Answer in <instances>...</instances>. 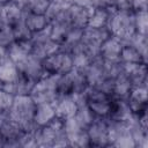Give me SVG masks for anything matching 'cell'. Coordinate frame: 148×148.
Segmentation results:
<instances>
[{"label": "cell", "instance_id": "f546056e", "mask_svg": "<svg viewBox=\"0 0 148 148\" xmlns=\"http://www.w3.org/2000/svg\"><path fill=\"white\" fill-rule=\"evenodd\" d=\"M51 0H28L25 8L35 14H45Z\"/></svg>", "mask_w": 148, "mask_h": 148}, {"label": "cell", "instance_id": "74e56055", "mask_svg": "<svg viewBox=\"0 0 148 148\" xmlns=\"http://www.w3.org/2000/svg\"><path fill=\"white\" fill-rule=\"evenodd\" d=\"M51 1H52V0H51Z\"/></svg>", "mask_w": 148, "mask_h": 148}, {"label": "cell", "instance_id": "d4e9b609", "mask_svg": "<svg viewBox=\"0 0 148 148\" xmlns=\"http://www.w3.org/2000/svg\"><path fill=\"white\" fill-rule=\"evenodd\" d=\"M18 76V68L8 57L0 64V81L2 83L12 82Z\"/></svg>", "mask_w": 148, "mask_h": 148}, {"label": "cell", "instance_id": "4316f807", "mask_svg": "<svg viewBox=\"0 0 148 148\" xmlns=\"http://www.w3.org/2000/svg\"><path fill=\"white\" fill-rule=\"evenodd\" d=\"M134 27H135V31L138 34L148 36V14H147V10L134 12Z\"/></svg>", "mask_w": 148, "mask_h": 148}, {"label": "cell", "instance_id": "4dcf8cb0", "mask_svg": "<svg viewBox=\"0 0 148 148\" xmlns=\"http://www.w3.org/2000/svg\"><path fill=\"white\" fill-rule=\"evenodd\" d=\"M13 101H14V96L3 89L2 82L0 81V112L8 111L13 104Z\"/></svg>", "mask_w": 148, "mask_h": 148}, {"label": "cell", "instance_id": "836d02e7", "mask_svg": "<svg viewBox=\"0 0 148 148\" xmlns=\"http://www.w3.org/2000/svg\"><path fill=\"white\" fill-rule=\"evenodd\" d=\"M7 58V49L2 45H0V64Z\"/></svg>", "mask_w": 148, "mask_h": 148}, {"label": "cell", "instance_id": "44dd1931", "mask_svg": "<svg viewBox=\"0 0 148 148\" xmlns=\"http://www.w3.org/2000/svg\"><path fill=\"white\" fill-rule=\"evenodd\" d=\"M131 90H132V84H131L130 80L127 79V76L125 75L124 72L113 79V86H112V95H111V97L127 99Z\"/></svg>", "mask_w": 148, "mask_h": 148}, {"label": "cell", "instance_id": "7a4b0ae2", "mask_svg": "<svg viewBox=\"0 0 148 148\" xmlns=\"http://www.w3.org/2000/svg\"><path fill=\"white\" fill-rule=\"evenodd\" d=\"M108 29L111 36L117 37L126 43L136 31L134 27V12L133 10H113L110 14Z\"/></svg>", "mask_w": 148, "mask_h": 148}, {"label": "cell", "instance_id": "8fae6325", "mask_svg": "<svg viewBox=\"0 0 148 148\" xmlns=\"http://www.w3.org/2000/svg\"><path fill=\"white\" fill-rule=\"evenodd\" d=\"M124 73L130 80L132 88L145 87L147 88L148 72L147 64H124Z\"/></svg>", "mask_w": 148, "mask_h": 148}, {"label": "cell", "instance_id": "4fadbf2b", "mask_svg": "<svg viewBox=\"0 0 148 148\" xmlns=\"http://www.w3.org/2000/svg\"><path fill=\"white\" fill-rule=\"evenodd\" d=\"M35 83L36 82L34 80L18 73V76L14 81L2 83V87L6 91H8L15 97V96H21V95H30Z\"/></svg>", "mask_w": 148, "mask_h": 148}, {"label": "cell", "instance_id": "cb8c5ba5", "mask_svg": "<svg viewBox=\"0 0 148 148\" xmlns=\"http://www.w3.org/2000/svg\"><path fill=\"white\" fill-rule=\"evenodd\" d=\"M69 29H71V25L67 21H54L49 23L50 36L58 44H61L64 42Z\"/></svg>", "mask_w": 148, "mask_h": 148}, {"label": "cell", "instance_id": "5bb4252c", "mask_svg": "<svg viewBox=\"0 0 148 148\" xmlns=\"http://www.w3.org/2000/svg\"><path fill=\"white\" fill-rule=\"evenodd\" d=\"M53 105L56 109L57 117L61 119L73 117L77 110V104L73 95H59L53 102Z\"/></svg>", "mask_w": 148, "mask_h": 148}, {"label": "cell", "instance_id": "e0dca14e", "mask_svg": "<svg viewBox=\"0 0 148 148\" xmlns=\"http://www.w3.org/2000/svg\"><path fill=\"white\" fill-rule=\"evenodd\" d=\"M24 14H25V9L13 1H8L0 9V15L10 27L23 20Z\"/></svg>", "mask_w": 148, "mask_h": 148}, {"label": "cell", "instance_id": "ba28073f", "mask_svg": "<svg viewBox=\"0 0 148 148\" xmlns=\"http://www.w3.org/2000/svg\"><path fill=\"white\" fill-rule=\"evenodd\" d=\"M64 131L67 136L69 147H77V148L90 147V141L87 130L83 128L76 121L74 116L64 119Z\"/></svg>", "mask_w": 148, "mask_h": 148}, {"label": "cell", "instance_id": "7c38bea8", "mask_svg": "<svg viewBox=\"0 0 148 148\" xmlns=\"http://www.w3.org/2000/svg\"><path fill=\"white\" fill-rule=\"evenodd\" d=\"M147 91L148 90L145 87L132 88L126 101L134 116L147 113Z\"/></svg>", "mask_w": 148, "mask_h": 148}, {"label": "cell", "instance_id": "6da1fadb", "mask_svg": "<svg viewBox=\"0 0 148 148\" xmlns=\"http://www.w3.org/2000/svg\"><path fill=\"white\" fill-rule=\"evenodd\" d=\"M35 110L36 103L30 95H21L14 97L13 104L8 110V114L21 125L24 132H34L37 127L34 121Z\"/></svg>", "mask_w": 148, "mask_h": 148}, {"label": "cell", "instance_id": "83f0119b", "mask_svg": "<svg viewBox=\"0 0 148 148\" xmlns=\"http://www.w3.org/2000/svg\"><path fill=\"white\" fill-rule=\"evenodd\" d=\"M13 29V34L15 37V40H25V39H30L31 38V31L28 29V27L25 25L24 18L21 20L20 22L15 23L14 25H12Z\"/></svg>", "mask_w": 148, "mask_h": 148}, {"label": "cell", "instance_id": "3957f363", "mask_svg": "<svg viewBox=\"0 0 148 148\" xmlns=\"http://www.w3.org/2000/svg\"><path fill=\"white\" fill-rule=\"evenodd\" d=\"M60 74L46 73L40 80H38L31 92L30 97L34 99L36 104L42 103H53L58 95V80Z\"/></svg>", "mask_w": 148, "mask_h": 148}, {"label": "cell", "instance_id": "484cf974", "mask_svg": "<svg viewBox=\"0 0 148 148\" xmlns=\"http://www.w3.org/2000/svg\"><path fill=\"white\" fill-rule=\"evenodd\" d=\"M74 118L76 119V121L83 127L87 130V127L92 123V120L96 118V116L91 112V110L87 106V104L84 105H81V106H77V110L74 114Z\"/></svg>", "mask_w": 148, "mask_h": 148}, {"label": "cell", "instance_id": "f1b7e54d", "mask_svg": "<svg viewBox=\"0 0 148 148\" xmlns=\"http://www.w3.org/2000/svg\"><path fill=\"white\" fill-rule=\"evenodd\" d=\"M126 43L133 45L134 47H136L146 58H147V46H148V42H147V35H141L135 32Z\"/></svg>", "mask_w": 148, "mask_h": 148}, {"label": "cell", "instance_id": "603a6c76", "mask_svg": "<svg viewBox=\"0 0 148 148\" xmlns=\"http://www.w3.org/2000/svg\"><path fill=\"white\" fill-rule=\"evenodd\" d=\"M25 14H24V22L25 25L28 27V29L31 31V34L40 31L43 29H45L49 25V21L46 18V16L44 14H35L29 12L25 7Z\"/></svg>", "mask_w": 148, "mask_h": 148}, {"label": "cell", "instance_id": "5b68a950", "mask_svg": "<svg viewBox=\"0 0 148 148\" xmlns=\"http://www.w3.org/2000/svg\"><path fill=\"white\" fill-rule=\"evenodd\" d=\"M30 40L32 44L31 53L42 60L59 50V44L56 43L50 36L49 25L40 31L34 32L31 35Z\"/></svg>", "mask_w": 148, "mask_h": 148}, {"label": "cell", "instance_id": "d590c367", "mask_svg": "<svg viewBox=\"0 0 148 148\" xmlns=\"http://www.w3.org/2000/svg\"><path fill=\"white\" fill-rule=\"evenodd\" d=\"M59 1L64 2V3L67 5V6H71V5H74V3H75V0H59Z\"/></svg>", "mask_w": 148, "mask_h": 148}, {"label": "cell", "instance_id": "7402d4cb", "mask_svg": "<svg viewBox=\"0 0 148 148\" xmlns=\"http://www.w3.org/2000/svg\"><path fill=\"white\" fill-rule=\"evenodd\" d=\"M120 60L124 64H147V58L133 45L124 43L120 52Z\"/></svg>", "mask_w": 148, "mask_h": 148}, {"label": "cell", "instance_id": "9a60e30c", "mask_svg": "<svg viewBox=\"0 0 148 148\" xmlns=\"http://www.w3.org/2000/svg\"><path fill=\"white\" fill-rule=\"evenodd\" d=\"M89 14H90V9L81 7L76 3L71 5L68 7V22L71 28L83 30L86 27H88Z\"/></svg>", "mask_w": 148, "mask_h": 148}, {"label": "cell", "instance_id": "d6a6232c", "mask_svg": "<svg viewBox=\"0 0 148 148\" xmlns=\"http://www.w3.org/2000/svg\"><path fill=\"white\" fill-rule=\"evenodd\" d=\"M128 3L133 12L147 10V0H128Z\"/></svg>", "mask_w": 148, "mask_h": 148}, {"label": "cell", "instance_id": "e575fe53", "mask_svg": "<svg viewBox=\"0 0 148 148\" xmlns=\"http://www.w3.org/2000/svg\"><path fill=\"white\" fill-rule=\"evenodd\" d=\"M10 1L17 3L18 6H21V7H23V8L27 6V2H28V0H10Z\"/></svg>", "mask_w": 148, "mask_h": 148}, {"label": "cell", "instance_id": "277c9868", "mask_svg": "<svg viewBox=\"0 0 148 148\" xmlns=\"http://www.w3.org/2000/svg\"><path fill=\"white\" fill-rule=\"evenodd\" d=\"M108 134L110 147L135 148V142L128 128V120L125 121L108 118Z\"/></svg>", "mask_w": 148, "mask_h": 148}, {"label": "cell", "instance_id": "9c48e42d", "mask_svg": "<svg viewBox=\"0 0 148 148\" xmlns=\"http://www.w3.org/2000/svg\"><path fill=\"white\" fill-rule=\"evenodd\" d=\"M87 133L90 147H110L106 117H96L87 127Z\"/></svg>", "mask_w": 148, "mask_h": 148}, {"label": "cell", "instance_id": "ac0fdd59", "mask_svg": "<svg viewBox=\"0 0 148 148\" xmlns=\"http://www.w3.org/2000/svg\"><path fill=\"white\" fill-rule=\"evenodd\" d=\"M133 116L128 103L126 99L121 98H111V106H110V112L108 118L114 119V120H128Z\"/></svg>", "mask_w": 148, "mask_h": 148}, {"label": "cell", "instance_id": "ffe728a7", "mask_svg": "<svg viewBox=\"0 0 148 148\" xmlns=\"http://www.w3.org/2000/svg\"><path fill=\"white\" fill-rule=\"evenodd\" d=\"M113 10L105 8V7H97L90 9L89 20H88V27L90 28H104L108 25L110 14Z\"/></svg>", "mask_w": 148, "mask_h": 148}, {"label": "cell", "instance_id": "30bf717a", "mask_svg": "<svg viewBox=\"0 0 148 148\" xmlns=\"http://www.w3.org/2000/svg\"><path fill=\"white\" fill-rule=\"evenodd\" d=\"M16 66L18 68V73L28 76L29 79L34 80L35 82L40 80L46 74L44 66H43V60L39 59L38 57L34 56L32 53H30L24 60L18 62Z\"/></svg>", "mask_w": 148, "mask_h": 148}, {"label": "cell", "instance_id": "8d00e7d4", "mask_svg": "<svg viewBox=\"0 0 148 148\" xmlns=\"http://www.w3.org/2000/svg\"><path fill=\"white\" fill-rule=\"evenodd\" d=\"M8 1H10V0H0V5H1V6H3V5H5V3H7Z\"/></svg>", "mask_w": 148, "mask_h": 148}, {"label": "cell", "instance_id": "1f68e13d", "mask_svg": "<svg viewBox=\"0 0 148 148\" xmlns=\"http://www.w3.org/2000/svg\"><path fill=\"white\" fill-rule=\"evenodd\" d=\"M75 3L88 9L102 7V0H75Z\"/></svg>", "mask_w": 148, "mask_h": 148}, {"label": "cell", "instance_id": "2e32d148", "mask_svg": "<svg viewBox=\"0 0 148 148\" xmlns=\"http://www.w3.org/2000/svg\"><path fill=\"white\" fill-rule=\"evenodd\" d=\"M123 42L114 36H110L101 45L99 57L103 60H120Z\"/></svg>", "mask_w": 148, "mask_h": 148}, {"label": "cell", "instance_id": "8992f818", "mask_svg": "<svg viewBox=\"0 0 148 148\" xmlns=\"http://www.w3.org/2000/svg\"><path fill=\"white\" fill-rule=\"evenodd\" d=\"M87 95V106L96 117H108L111 106V96L104 91L88 87L86 90Z\"/></svg>", "mask_w": 148, "mask_h": 148}, {"label": "cell", "instance_id": "d6986e66", "mask_svg": "<svg viewBox=\"0 0 148 148\" xmlns=\"http://www.w3.org/2000/svg\"><path fill=\"white\" fill-rule=\"evenodd\" d=\"M57 117L53 103H42L36 104V110L34 114V121L37 126H45L50 124Z\"/></svg>", "mask_w": 148, "mask_h": 148}, {"label": "cell", "instance_id": "52a82bcc", "mask_svg": "<svg viewBox=\"0 0 148 148\" xmlns=\"http://www.w3.org/2000/svg\"><path fill=\"white\" fill-rule=\"evenodd\" d=\"M43 66L46 73L60 75L66 74L73 69L72 54L59 49L58 51H56L43 60Z\"/></svg>", "mask_w": 148, "mask_h": 148}]
</instances>
